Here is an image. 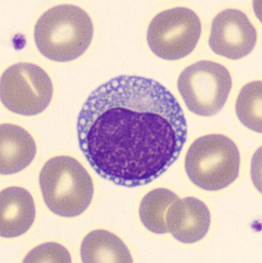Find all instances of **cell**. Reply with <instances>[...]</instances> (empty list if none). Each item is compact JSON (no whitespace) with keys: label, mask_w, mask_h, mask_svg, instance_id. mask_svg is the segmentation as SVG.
Masks as SVG:
<instances>
[{"label":"cell","mask_w":262,"mask_h":263,"mask_svg":"<svg viewBox=\"0 0 262 263\" xmlns=\"http://www.w3.org/2000/svg\"><path fill=\"white\" fill-rule=\"evenodd\" d=\"M77 130L92 168L126 187L160 177L187 138L185 113L174 96L139 76L116 77L93 90L79 111Z\"/></svg>","instance_id":"1"},{"label":"cell","mask_w":262,"mask_h":263,"mask_svg":"<svg viewBox=\"0 0 262 263\" xmlns=\"http://www.w3.org/2000/svg\"><path fill=\"white\" fill-rule=\"evenodd\" d=\"M34 41L46 58L67 62L79 58L93 36L90 15L74 5H60L47 10L34 27Z\"/></svg>","instance_id":"2"},{"label":"cell","mask_w":262,"mask_h":263,"mask_svg":"<svg viewBox=\"0 0 262 263\" xmlns=\"http://www.w3.org/2000/svg\"><path fill=\"white\" fill-rule=\"evenodd\" d=\"M39 182L47 206L61 217L80 215L93 199L94 186L91 176L71 157L57 156L47 161Z\"/></svg>","instance_id":"3"},{"label":"cell","mask_w":262,"mask_h":263,"mask_svg":"<svg viewBox=\"0 0 262 263\" xmlns=\"http://www.w3.org/2000/svg\"><path fill=\"white\" fill-rule=\"evenodd\" d=\"M240 155L233 141L221 134H210L194 141L187 151L185 170L197 187L216 191L238 177Z\"/></svg>","instance_id":"4"},{"label":"cell","mask_w":262,"mask_h":263,"mask_svg":"<svg viewBox=\"0 0 262 263\" xmlns=\"http://www.w3.org/2000/svg\"><path fill=\"white\" fill-rule=\"evenodd\" d=\"M230 71L218 63L201 61L182 71L178 88L186 106L199 116L216 115L225 105L232 88Z\"/></svg>","instance_id":"5"},{"label":"cell","mask_w":262,"mask_h":263,"mask_svg":"<svg viewBox=\"0 0 262 263\" xmlns=\"http://www.w3.org/2000/svg\"><path fill=\"white\" fill-rule=\"evenodd\" d=\"M53 94L51 79L44 69L35 64H13L2 76V102L16 114L32 116L43 112L51 102Z\"/></svg>","instance_id":"6"},{"label":"cell","mask_w":262,"mask_h":263,"mask_svg":"<svg viewBox=\"0 0 262 263\" xmlns=\"http://www.w3.org/2000/svg\"><path fill=\"white\" fill-rule=\"evenodd\" d=\"M201 22L193 10L174 8L157 14L147 30V43L157 57L178 60L192 53L201 34Z\"/></svg>","instance_id":"7"},{"label":"cell","mask_w":262,"mask_h":263,"mask_svg":"<svg viewBox=\"0 0 262 263\" xmlns=\"http://www.w3.org/2000/svg\"><path fill=\"white\" fill-rule=\"evenodd\" d=\"M257 32L246 14L227 9L212 22L209 45L215 53L236 60L249 55L256 45Z\"/></svg>","instance_id":"8"},{"label":"cell","mask_w":262,"mask_h":263,"mask_svg":"<svg viewBox=\"0 0 262 263\" xmlns=\"http://www.w3.org/2000/svg\"><path fill=\"white\" fill-rule=\"evenodd\" d=\"M211 213L204 202L193 197L179 198L172 203L166 215L168 233L178 241L193 243L206 236Z\"/></svg>","instance_id":"9"},{"label":"cell","mask_w":262,"mask_h":263,"mask_svg":"<svg viewBox=\"0 0 262 263\" xmlns=\"http://www.w3.org/2000/svg\"><path fill=\"white\" fill-rule=\"evenodd\" d=\"M0 233L3 238H15L32 227L36 208L32 195L20 187H10L0 193Z\"/></svg>","instance_id":"10"},{"label":"cell","mask_w":262,"mask_h":263,"mask_svg":"<svg viewBox=\"0 0 262 263\" xmlns=\"http://www.w3.org/2000/svg\"><path fill=\"white\" fill-rule=\"evenodd\" d=\"M36 146L29 132L18 125L0 126V172L9 175L22 172L35 158Z\"/></svg>","instance_id":"11"},{"label":"cell","mask_w":262,"mask_h":263,"mask_svg":"<svg viewBox=\"0 0 262 263\" xmlns=\"http://www.w3.org/2000/svg\"><path fill=\"white\" fill-rule=\"evenodd\" d=\"M80 254L86 263L133 262L131 252L122 240L104 230L92 231L85 237Z\"/></svg>","instance_id":"12"},{"label":"cell","mask_w":262,"mask_h":263,"mask_svg":"<svg viewBox=\"0 0 262 263\" xmlns=\"http://www.w3.org/2000/svg\"><path fill=\"white\" fill-rule=\"evenodd\" d=\"M178 197L174 193L158 188L147 193L139 207L140 221L149 231L157 234L168 233L166 215L168 209Z\"/></svg>","instance_id":"13"},{"label":"cell","mask_w":262,"mask_h":263,"mask_svg":"<svg viewBox=\"0 0 262 263\" xmlns=\"http://www.w3.org/2000/svg\"><path fill=\"white\" fill-rule=\"evenodd\" d=\"M261 81L251 82L239 92L235 110L241 123L249 129L261 133Z\"/></svg>","instance_id":"14"},{"label":"cell","mask_w":262,"mask_h":263,"mask_svg":"<svg viewBox=\"0 0 262 263\" xmlns=\"http://www.w3.org/2000/svg\"><path fill=\"white\" fill-rule=\"evenodd\" d=\"M24 262H72L68 250L59 243H43L31 250L24 258Z\"/></svg>","instance_id":"15"}]
</instances>
